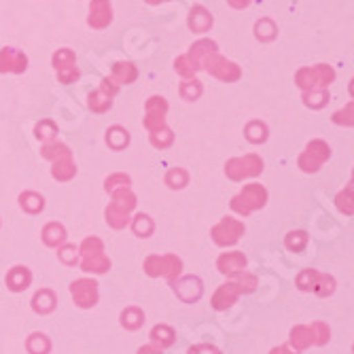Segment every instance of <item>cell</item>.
Returning <instances> with one entry per match:
<instances>
[{
  "label": "cell",
  "instance_id": "obj_10",
  "mask_svg": "<svg viewBox=\"0 0 354 354\" xmlns=\"http://www.w3.org/2000/svg\"><path fill=\"white\" fill-rule=\"evenodd\" d=\"M246 227L240 218H234V216H223L214 227L210 230V238L216 246L221 248H227V246H234L240 242V238L244 236Z\"/></svg>",
  "mask_w": 354,
  "mask_h": 354
},
{
  "label": "cell",
  "instance_id": "obj_32",
  "mask_svg": "<svg viewBox=\"0 0 354 354\" xmlns=\"http://www.w3.org/2000/svg\"><path fill=\"white\" fill-rule=\"evenodd\" d=\"M301 100L308 109L312 111H320V109H325L331 100V95H329V89H310V91H304L301 93Z\"/></svg>",
  "mask_w": 354,
  "mask_h": 354
},
{
  "label": "cell",
  "instance_id": "obj_44",
  "mask_svg": "<svg viewBox=\"0 0 354 354\" xmlns=\"http://www.w3.org/2000/svg\"><path fill=\"white\" fill-rule=\"evenodd\" d=\"M149 140H151V145H153L155 149H170V147L174 145V132L166 125V127H162V130L153 132V134L149 136Z\"/></svg>",
  "mask_w": 354,
  "mask_h": 354
},
{
  "label": "cell",
  "instance_id": "obj_9",
  "mask_svg": "<svg viewBox=\"0 0 354 354\" xmlns=\"http://www.w3.org/2000/svg\"><path fill=\"white\" fill-rule=\"evenodd\" d=\"M202 71H206L210 77L223 81V83H236L242 79V68L238 66L236 62L223 57L218 51L214 53H208L204 59H202Z\"/></svg>",
  "mask_w": 354,
  "mask_h": 354
},
{
  "label": "cell",
  "instance_id": "obj_11",
  "mask_svg": "<svg viewBox=\"0 0 354 354\" xmlns=\"http://www.w3.org/2000/svg\"><path fill=\"white\" fill-rule=\"evenodd\" d=\"M331 157V147L325 140H312L306 145L304 153L297 159V166L306 172V174H314L323 168Z\"/></svg>",
  "mask_w": 354,
  "mask_h": 354
},
{
  "label": "cell",
  "instance_id": "obj_20",
  "mask_svg": "<svg viewBox=\"0 0 354 354\" xmlns=\"http://www.w3.org/2000/svg\"><path fill=\"white\" fill-rule=\"evenodd\" d=\"M214 24V17L212 13L202 7V5H196L191 11H189V17H187V26L191 32H196V35H204V32H208Z\"/></svg>",
  "mask_w": 354,
  "mask_h": 354
},
{
  "label": "cell",
  "instance_id": "obj_6",
  "mask_svg": "<svg viewBox=\"0 0 354 354\" xmlns=\"http://www.w3.org/2000/svg\"><path fill=\"white\" fill-rule=\"evenodd\" d=\"M295 284L301 293H314L318 297H329L335 293V278L325 274V272H318V270H301L295 278Z\"/></svg>",
  "mask_w": 354,
  "mask_h": 354
},
{
  "label": "cell",
  "instance_id": "obj_16",
  "mask_svg": "<svg viewBox=\"0 0 354 354\" xmlns=\"http://www.w3.org/2000/svg\"><path fill=\"white\" fill-rule=\"evenodd\" d=\"M172 288L176 297L185 304H196L204 295V284L198 276H178L172 282Z\"/></svg>",
  "mask_w": 354,
  "mask_h": 354
},
{
  "label": "cell",
  "instance_id": "obj_52",
  "mask_svg": "<svg viewBox=\"0 0 354 354\" xmlns=\"http://www.w3.org/2000/svg\"><path fill=\"white\" fill-rule=\"evenodd\" d=\"M270 354H299V352H295L291 346H276L270 350Z\"/></svg>",
  "mask_w": 354,
  "mask_h": 354
},
{
  "label": "cell",
  "instance_id": "obj_31",
  "mask_svg": "<svg viewBox=\"0 0 354 354\" xmlns=\"http://www.w3.org/2000/svg\"><path fill=\"white\" fill-rule=\"evenodd\" d=\"M111 196H113L111 206H115V208H119V210H123L127 214H130L136 208V204H138L132 189H117V191L111 193Z\"/></svg>",
  "mask_w": 354,
  "mask_h": 354
},
{
  "label": "cell",
  "instance_id": "obj_35",
  "mask_svg": "<svg viewBox=\"0 0 354 354\" xmlns=\"http://www.w3.org/2000/svg\"><path fill=\"white\" fill-rule=\"evenodd\" d=\"M104 218L109 223V227H113V230H125L127 225H130V221H132L130 214L119 210V208H115V206H111V204L104 210Z\"/></svg>",
  "mask_w": 354,
  "mask_h": 354
},
{
  "label": "cell",
  "instance_id": "obj_23",
  "mask_svg": "<svg viewBox=\"0 0 354 354\" xmlns=\"http://www.w3.org/2000/svg\"><path fill=\"white\" fill-rule=\"evenodd\" d=\"M41 238H43L45 246H49V248H59L62 244H66L68 234H66V230H64V225H62V223L51 221V223H47L45 227H43Z\"/></svg>",
  "mask_w": 354,
  "mask_h": 354
},
{
  "label": "cell",
  "instance_id": "obj_26",
  "mask_svg": "<svg viewBox=\"0 0 354 354\" xmlns=\"http://www.w3.org/2000/svg\"><path fill=\"white\" fill-rule=\"evenodd\" d=\"M51 176L59 183H68L77 176V164L73 155L71 157H64V159H57V162L51 164Z\"/></svg>",
  "mask_w": 354,
  "mask_h": 354
},
{
  "label": "cell",
  "instance_id": "obj_36",
  "mask_svg": "<svg viewBox=\"0 0 354 354\" xmlns=\"http://www.w3.org/2000/svg\"><path fill=\"white\" fill-rule=\"evenodd\" d=\"M254 37L259 39L261 43H270L278 37V26L270 19V17H263L254 24Z\"/></svg>",
  "mask_w": 354,
  "mask_h": 354
},
{
  "label": "cell",
  "instance_id": "obj_49",
  "mask_svg": "<svg viewBox=\"0 0 354 354\" xmlns=\"http://www.w3.org/2000/svg\"><path fill=\"white\" fill-rule=\"evenodd\" d=\"M187 354H223V352L212 344H196L187 350Z\"/></svg>",
  "mask_w": 354,
  "mask_h": 354
},
{
  "label": "cell",
  "instance_id": "obj_27",
  "mask_svg": "<svg viewBox=\"0 0 354 354\" xmlns=\"http://www.w3.org/2000/svg\"><path fill=\"white\" fill-rule=\"evenodd\" d=\"M149 337H151V344L153 346H157L159 350H164V348H170V346H174V342H176V331L170 327V325H155L153 329H151V333H149Z\"/></svg>",
  "mask_w": 354,
  "mask_h": 354
},
{
  "label": "cell",
  "instance_id": "obj_34",
  "mask_svg": "<svg viewBox=\"0 0 354 354\" xmlns=\"http://www.w3.org/2000/svg\"><path fill=\"white\" fill-rule=\"evenodd\" d=\"M308 242H310V236L304 230H293V232H288L284 236V246H286V250H291V252H304Z\"/></svg>",
  "mask_w": 354,
  "mask_h": 354
},
{
  "label": "cell",
  "instance_id": "obj_46",
  "mask_svg": "<svg viewBox=\"0 0 354 354\" xmlns=\"http://www.w3.org/2000/svg\"><path fill=\"white\" fill-rule=\"evenodd\" d=\"M57 259L64 266H77L79 263V248L75 244H62L57 248Z\"/></svg>",
  "mask_w": 354,
  "mask_h": 354
},
{
  "label": "cell",
  "instance_id": "obj_17",
  "mask_svg": "<svg viewBox=\"0 0 354 354\" xmlns=\"http://www.w3.org/2000/svg\"><path fill=\"white\" fill-rule=\"evenodd\" d=\"M28 71V57L17 47L0 49V75H21Z\"/></svg>",
  "mask_w": 354,
  "mask_h": 354
},
{
  "label": "cell",
  "instance_id": "obj_30",
  "mask_svg": "<svg viewBox=\"0 0 354 354\" xmlns=\"http://www.w3.org/2000/svg\"><path fill=\"white\" fill-rule=\"evenodd\" d=\"M19 206L28 214H39L45 210V198L37 191H24L19 193Z\"/></svg>",
  "mask_w": 354,
  "mask_h": 354
},
{
  "label": "cell",
  "instance_id": "obj_13",
  "mask_svg": "<svg viewBox=\"0 0 354 354\" xmlns=\"http://www.w3.org/2000/svg\"><path fill=\"white\" fill-rule=\"evenodd\" d=\"M117 91H119V85L111 77L102 79L100 87L87 95V106L91 109V113H98V115L111 111L113 109V98L117 95Z\"/></svg>",
  "mask_w": 354,
  "mask_h": 354
},
{
  "label": "cell",
  "instance_id": "obj_39",
  "mask_svg": "<svg viewBox=\"0 0 354 354\" xmlns=\"http://www.w3.org/2000/svg\"><path fill=\"white\" fill-rule=\"evenodd\" d=\"M130 223H132V232H134L138 238H151L153 232H155V223H153V218H151L149 214H145V212L136 214Z\"/></svg>",
  "mask_w": 354,
  "mask_h": 354
},
{
  "label": "cell",
  "instance_id": "obj_18",
  "mask_svg": "<svg viewBox=\"0 0 354 354\" xmlns=\"http://www.w3.org/2000/svg\"><path fill=\"white\" fill-rule=\"evenodd\" d=\"M113 21V5L111 0H91L89 3V15L87 24L93 30H104Z\"/></svg>",
  "mask_w": 354,
  "mask_h": 354
},
{
  "label": "cell",
  "instance_id": "obj_50",
  "mask_svg": "<svg viewBox=\"0 0 354 354\" xmlns=\"http://www.w3.org/2000/svg\"><path fill=\"white\" fill-rule=\"evenodd\" d=\"M227 5L236 11H242V9H248L252 5V0H227Z\"/></svg>",
  "mask_w": 354,
  "mask_h": 354
},
{
  "label": "cell",
  "instance_id": "obj_14",
  "mask_svg": "<svg viewBox=\"0 0 354 354\" xmlns=\"http://www.w3.org/2000/svg\"><path fill=\"white\" fill-rule=\"evenodd\" d=\"M71 295L81 310H89L100 299L98 282H95L93 278H79L71 284Z\"/></svg>",
  "mask_w": 354,
  "mask_h": 354
},
{
  "label": "cell",
  "instance_id": "obj_5",
  "mask_svg": "<svg viewBox=\"0 0 354 354\" xmlns=\"http://www.w3.org/2000/svg\"><path fill=\"white\" fill-rule=\"evenodd\" d=\"M335 81V68L329 64H316V66H304L295 73V85L301 91L310 89H329Z\"/></svg>",
  "mask_w": 354,
  "mask_h": 354
},
{
  "label": "cell",
  "instance_id": "obj_21",
  "mask_svg": "<svg viewBox=\"0 0 354 354\" xmlns=\"http://www.w3.org/2000/svg\"><path fill=\"white\" fill-rule=\"evenodd\" d=\"M5 284L11 293H21L32 284V272L26 266H15L7 272L5 276Z\"/></svg>",
  "mask_w": 354,
  "mask_h": 354
},
{
  "label": "cell",
  "instance_id": "obj_25",
  "mask_svg": "<svg viewBox=\"0 0 354 354\" xmlns=\"http://www.w3.org/2000/svg\"><path fill=\"white\" fill-rule=\"evenodd\" d=\"M111 79L121 87V85H132L138 79V71L132 62H115L113 71H111Z\"/></svg>",
  "mask_w": 354,
  "mask_h": 354
},
{
  "label": "cell",
  "instance_id": "obj_22",
  "mask_svg": "<svg viewBox=\"0 0 354 354\" xmlns=\"http://www.w3.org/2000/svg\"><path fill=\"white\" fill-rule=\"evenodd\" d=\"M214 51H218V45L214 43V41H210V39H200L198 43H193L191 47H189V53H185L187 55V59L191 62V66L196 68V71H202V59L208 55V53H214Z\"/></svg>",
  "mask_w": 354,
  "mask_h": 354
},
{
  "label": "cell",
  "instance_id": "obj_2",
  "mask_svg": "<svg viewBox=\"0 0 354 354\" xmlns=\"http://www.w3.org/2000/svg\"><path fill=\"white\" fill-rule=\"evenodd\" d=\"M79 268L85 274H106L111 270V259L104 254V242L95 236H89L79 246Z\"/></svg>",
  "mask_w": 354,
  "mask_h": 354
},
{
  "label": "cell",
  "instance_id": "obj_41",
  "mask_svg": "<svg viewBox=\"0 0 354 354\" xmlns=\"http://www.w3.org/2000/svg\"><path fill=\"white\" fill-rule=\"evenodd\" d=\"M35 136H37L43 145L55 142V140H57V125H55L51 119H43V121H39L37 127H35Z\"/></svg>",
  "mask_w": 354,
  "mask_h": 354
},
{
  "label": "cell",
  "instance_id": "obj_48",
  "mask_svg": "<svg viewBox=\"0 0 354 354\" xmlns=\"http://www.w3.org/2000/svg\"><path fill=\"white\" fill-rule=\"evenodd\" d=\"M174 71L183 77V79H196V68L191 66V62L187 59V55H178L174 59Z\"/></svg>",
  "mask_w": 354,
  "mask_h": 354
},
{
  "label": "cell",
  "instance_id": "obj_38",
  "mask_svg": "<svg viewBox=\"0 0 354 354\" xmlns=\"http://www.w3.org/2000/svg\"><path fill=\"white\" fill-rule=\"evenodd\" d=\"M41 155L47 159V162H57V159H64V157H71L73 155V151L64 145V142H47V145H43V149H41Z\"/></svg>",
  "mask_w": 354,
  "mask_h": 354
},
{
  "label": "cell",
  "instance_id": "obj_43",
  "mask_svg": "<svg viewBox=\"0 0 354 354\" xmlns=\"http://www.w3.org/2000/svg\"><path fill=\"white\" fill-rule=\"evenodd\" d=\"M166 185L174 191H180L189 185V172L185 168H170L166 172Z\"/></svg>",
  "mask_w": 354,
  "mask_h": 354
},
{
  "label": "cell",
  "instance_id": "obj_7",
  "mask_svg": "<svg viewBox=\"0 0 354 354\" xmlns=\"http://www.w3.org/2000/svg\"><path fill=\"white\" fill-rule=\"evenodd\" d=\"M145 274L149 278H166L170 284L183 274V261L180 257L168 252V254H149L145 259V266H142Z\"/></svg>",
  "mask_w": 354,
  "mask_h": 354
},
{
  "label": "cell",
  "instance_id": "obj_37",
  "mask_svg": "<svg viewBox=\"0 0 354 354\" xmlns=\"http://www.w3.org/2000/svg\"><path fill=\"white\" fill-rule=\"evenodd\" d=\"M26 350L30 354H49L51 352V339L45 333L37 331L26 339Z\"/></svg>",
  "mask_w": 354,
  "mask_h": 354
},
{
  "label": "cell",
  "instance_id": "obj_33",
  "mask_svg": "<svg viewBox=\"0 0 354 354\" xmlns=\"http://www.w3.org/2000/svg\"><path fill=\"white\" fill-rule=\"evenodd\" d=\"M106 145L113 149V151H121L130 145V132L125 130L121 125H113L106 130Z\"/></svg>",
  "mask_w": 354,
  "mask_h": 354
},
{
  "label": "cell",
  "instance_id": "obj_1",
  "mask_svg": "<svg viewBox=\"0 0 354 354\" xmlns=\"http://www.w3.org/2000/svg\"><path fill=\"white\" fill-rule=\"evenodd\" d=\"M257 288V278L248 272L240 274V276H234L232 280L223 282L214 295H212V308L216 312H223V310H230L240 295H246V293H252Z\"/></svg>",
  "mask_w": 354,
  "mask_h": 354
},
{
  "label": "cell",
  "instance_id": "obj_3",
  "mask_svg": "<svg viewBox=\"0 0 354 354\" xmlns=\"http://www.w3.org/2000/svg\"><path fill=\"white\" fill-rule=\"evenodd\" d=\"M331 339V329L323 320H316L312 325H297L288 333V346L295 352H304L312 346H327Z\"/></svg>",
  "mask_w": 354,
  "mask_h": 354
},
{
  "label": "cell",
  "instance_id": "obj_42",
  "mask_svg": "<svg viewBox=\"0 0 354 354\" xmlns=\"http://www.w3.org/2000/svg\"><path fill=\"white\" fill-rule=\"evenodd\" d=\"M352 193H354V187L352 183H348L346 189H342L337 193V198H335V206L339 212H344L346 216H352L354 214V198H352Z\"/></svg>",
  "mask_w": 354,
  "mask_h": 354
},
{
  "label": "cell",
  "instance_id": "obj_24",
  "mask_svg": "<svg viewBox=\"0 0 354 354\" xmlns=\"http://www.w3.org/2000/svg\"><path fill=\"white\" fill-rule=\"evenodd\" d=\"M30 306L37 314L45 316V314H51L57 308V297H55V293L51 291V288H41V291H37L35 297H32Z\"/></svg>",
  "mask_w": 354,
  "mask_h": 354
},
{
  "label": "cell",
  "instance_id": "obj_51",
  "mask_svg": "<svg viewBox=\"0 0 354 354\" xmlns=\"http://www.w3.org/2000/svg\"><path fill=\"white\" fill-rule=\"evenodd\" d=\"M138 354H164V352L159 350L157 346H153V344H147V346H140L138 348Z\"/></svg>",
  "mask_w": 354,
  "mask_h": 354
},
{
  "label": "cell",
  "instance_id": "obj_4",
  "mask_svg": "<svg viewBox=\"0 0 354 354\" xmlns=\"http://www.w3.org/2000/svg\"><path fill=\"white\" fill-rule=\"evenodd\" d=\"M268 198H270V193H268V189L261 183H248V185L242 187V191L238 193V196L232 198L230 206H232V210L236 214L248 216V214H252L257 210L266 208Z\"/></svg>",
  "mask_w": 354,
  "mask_h": 354
},
{
  "label": "cell",
  "instance_id": "obj_40",
  "mask_svg": "<svg viewBox=\"0 0 354 354\" xmlns=\"http://www.w3.org/2000/svg\"><path fill=\"white\" fill-rule=\"evenodd\" d=\"M180 98L187 100V102H196L200 100V95L204 93V87H202V81L198 79H185V83H180Z\"/></svg>",
  "mask_w": 354,
  "mask_h": 354
},
{
  "label": "cell",
  "instance_id": "obj_19",
  "mask_svg": "<svg viewBox=\"0 0 354 354\" xmlns=\"http://www.w3.org/2000/svg\"><path fill=\"white\" fill-rule=\"evenodd\" d=\"M246 266H248V261H246L244 252H240V250L223 252V254L218 257V259H216V270H218L223 276H230V278L244 274V272H246Z\"/></svg>",
  "mask_w": 354,
  "mask_h": 354
},
{
  "label": "cell",
  "instance_id": "obj_15",
  "mask_svg": "<svg viewBox=\"0 0 354 354\" xmlns=\"http://www.w3.org/2000/svg\"><path fill=\"white\" fill-rule=\"evenodd\" d=\"M168 100L164 98V95H151V98L145 102V127L147 132L153 134L157 130H162V127H166V115H168Z\"/></svg>",
  "mask_w": 354,
  "mask_h": 354
},
{
  "label": "cell",
  "instance_id": "obj_47",
  "mask_svg": "<svg viewBox=\"0 0 354 354\" xmlns=\"http://www.w3.org/2000/svg\"><path fill=\"white\" fill-rule=\"evenodd\" d=\"M333 123H337V125H348V127H352L354 125V102H348L342 111H337V113H333Z\"/></svg>",
  "mask_w": 354,
  "mask_h": 354
},
{
  "label": "cell",
  "instance_id": "obj_29",
  "mask_svg": "<svg viewBox=\"0 0 354 354\" xmlns=\"http://www.w3.org/2000/svg\"><path fill=\"white\" fill-rule=\"evenodd\" d=\"M270 136V130H268V125L259 119H252L246 123L244 127V138L250 142V145H263Z\"/></svg>",
  "mask_w": 354,
  "mask_h": 354
},
{
  "label": "cell",
  "instance_id": "obj_45",
  "mask_svg": "<svg viewBox=\"0 0 354 354\" xmlns=\"http://www.w3.org/2000/svg\"><path fill=\"white\" fill-rule=\"evenodd\" d=\"M117 189H132V178L123 174V172H117V174H111L106 180H104V191L106 193H113Z\"/></svg>",
  "mask_w": 354,
  "mask_h": 354
},
{
  "label": "cell",
  "instance_id": "obj_8",
  "mask_svg": "<svg viewBox=\"0 0 354 354\" xmlns=\"http://www.w3.org/2000/svg\"><path fill=\"white\" fill-rule=\"evenodd\" d=\"M263 170H266V164L257 153H248L244 157H232V159H227V164H225V176L234 183L254 178V176H259Z\"/></svg>",
  "mask_w": 354,
  "mask_h": 354
},
{
  "label": "cell",
  "instance_id": "obj_53",
  "mask_svg": "<svg viewBox=\"0 0 354 354\" xmlns=\"http://www.w3.org/2000/svg\"><path fill=\"white\" fill-rule=\"evenodd\" d=\"M166 0H147V5H162Z\"/></svg>",
  "mask_w": 354,
  "mask_h": 354
},
{
  "label": "cell",
  "instance_id": "obj_28",
  "mask_svg": "<svg viewBox=\"0 0 354 354\" xmlns=\"http://www.w3.org/2000/svg\"><path fill=\"white\" fill-rule=\"evenodd\" d=\"M145 312L138 308V306H127L123 312H121V316H119V320H121V327L123 329H127V331H138L142 325H145Z\"/></svg>",
  "mask_w": 354,
  "mask_h": 354
},
{
  "label": "cell",
  "instance_id": "obj_12",
  "mask_svg": "<svg viewBox=\"0 0 354 354\" xmlns=\"http://www.w3.org/2000/svg\"><path fill=\"white\" fill-rule=\"evenodd\" d=\"M53 68H55V75L59 79V83L64 85H71L79 79V66H77V55L73 49L68 47H62L53 53Z\"/></svg>",
  "mask_w": 354,
  "mask_h": 354
}]
</instances>
